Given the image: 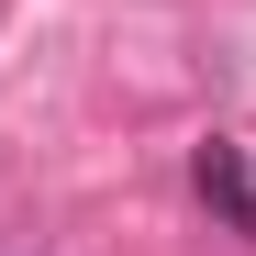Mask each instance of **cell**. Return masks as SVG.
<instances>
[{"instance_id":"obj_1","label":"cell","mask_w":256,"mask_h":256,"mask_svg":"<svg viewBox=\"0 0 256 256\" xmlns=\"http://www.w3.org/2000/svg\"><path fill=\"white\" fill-rule=\"evenodd\" d=\"M190 178H200V200L223 212L234 234H256V178H245V156H234V145H200V167H190Z\"/></svg>"}]
</instances>
